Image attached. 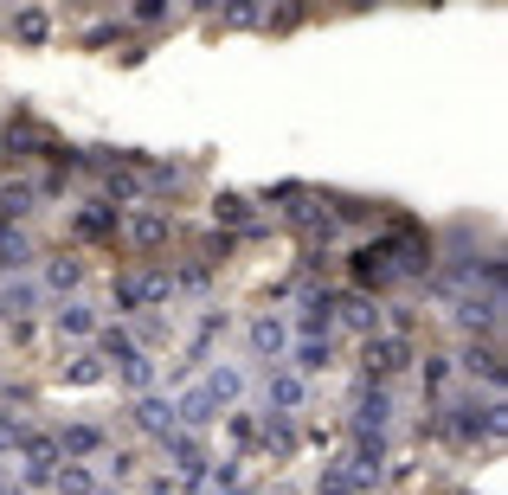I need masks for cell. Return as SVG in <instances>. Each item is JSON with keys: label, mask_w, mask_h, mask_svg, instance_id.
I'll return each instance as SVG.
<instances>
[{"label": "cell", "mask_w": 508, "mask_h": 495, "mask_svg": "<svg viewBox=\"0 0 508 495\" xmlns=\"http://www.w3.org/2000/svg\"><path fill=\"white\" fill-rule=\"evenodd\" d=\"M341 309H347V322H354V328H380V309H373L367 296H347Z\"/></svg>", "instance_id": "obj_14"}, {"label": "cell", "mask_w": 508, "mask_h": 495, "mask_svg": "<svg viewBox=\"0 0 508 495\" xmlns=\"http://www.w3.org/2000/svg\"><path fill=\"white\" fill-rule=\"evenodd\" d=\"M297 367H303V373H322V367H329V341H303V347H297Z\"/></svg>", "instance_id": "obj_15"}, {"label": "cell", "mask_w": 508, "mask_h": 495, "mask_svg": "<svg viewBox=\"0 0 508 495\" xmlns=\"http://www.w3.org/2000/svg\"><path fill=\"white\" fill-rule=\"evenodd\" d=\"M0 264H7V270L26 264V238H20V232H0Z\"/></svg>", "instance_id": "obj_18"}, {"label": "cell", "mask_w": 508, "mask_h": 495, "mask_svg": "<svg viewBox=\"0 0 508 495\" xmlns=\"http://www.w3.org/2000/svg\"><path fill=\"white\" fill-rule=\"evenodd\" d=\"M20 437H26V425H20V419H0V451H13Z\"/></svg>", "instance_id": "obj_25"}, {"label": "cell", "mask_w": 508, "mask_h": 495, "mask_svg": "<svg viewBox=\"0 0 508 495\" xmlns=\"http://www.w3.org/2000/svg\"><path fill=\"white\" fill-rule=\"evenodd\" d=\"M77 277H84V270H77V264H65V258L52 264V290H77Z\"/></svg>", "instance_id": "obj_23"}, {"label": "cell", "mask_w": 508, "mask_h": 495, "mask_svg": "<svg viewBox=\"0 0 508 495\" xmlns=\"http://www.w3.org/2000/svg\"><path fill=\"white\" fill-rule=\"evenodd\" d=\"M264 444H271V451H290V425H264Z\"/></svg>", "instance_id": "obj_28"}, {"label": "cell", "mask_w": 508, "mask_h": 495, "mask_svg": "<svg viewBox=\"0 0 508 495\" xmlns=\"http://www.w3.org/2000/svg\"><path fill=\"white\" fill-rule=\"evenodd\" d=\"M470 373H483V379H502V361H496V354L489 347H470V361H464Z\"/></svg>", "instance_id": "obj_19"}, {"label": "cell", "mask_w": 508, "mask_h": 495, "mask_svg": "<svg viewBox=\"0 0 508 495\" xmlns=\"http://www.w3.org/2000/svg\"><path fill=\"white\" fill-rule=\"evenodd\" d=\"M271 405L277 411H297L303 405V379L297 373H271Z\"/></svg>", "instance_id": "obj_6"}, {"label": "cell", "mask_w": 508, "mask_h": 495, "mask_svg": "<svg viewBox=\"0 0 508 495\" xmlns=\"http://www.w3.org/2000/svg\"><path fill=\"white\" fill-rule=\"evenodd\" d=\"M399 361H406V347H399V341H367V373H393Z\"/></svg>", "instance_id": "obj_9"}, {"label": "cell", "mask_w": 508, "mask_h": 495, "mask_svg": "<svg viewBox=\"0 0 508 495\" xmlns=\"http://www.w3.org/2000/svg\"><path fill=\"white\" fill-rule=\"evenodd\" d=\"M380 463H386L380 431H373V437H354V470H347V476H354V483H367V476H380Z\"/></svg>", "instance_id": "obj_3"}, {"label": "cell", "mask_w": 508, "mask_h": 495, "mask_svg": "<svg viewBox=\"0 0 508 495\" xmlns=\"http://www.w3.org/2000/svg\"><path fill=\"white\" fill-rule=\"evenodd\" d=\"M129 238H136V244H162L168 238V219L162 212H136V219H129Z\"/></svg>", "instance_id": "obj_8"}, {"label": "cell", "mask_w": 508, "mask_h": 495, "mask_svg": "<svg viewBox=\"0 0 508 495\" xmlns=\"http://www.w3.org/2000/svg\"><path fill=\"white\" fill-rule=\"evenodd\" d=\"M59 328L65 335H91V309H59Z\"/></svg>", "instance_id": "obj_22"}, {"label": "cell", "mask_w": 508, "mask_h": 495, "mask_svg": "<svg viewBox=\"0 0 508 495\" xmlns=\"http://www.w3.org/2000/svg\"><path fill=\"white\" fill-rule=\"evenodd\" d=\"M13 33H20V39H45V13H20Z\"/></svg>", "instance_id": "obj_24"}, {"label": "cell", "mask_w": 508, "mask_h": 495, "mask_svg": "<svg viewBox=\"0 0 508 495\" xmlns=\"http://www.w3.org/2000/svg\"><path fill=\"white\" fill-rule=\"evenodd\" d=\"M361 483L354 476H347V470H322V495H354Z\"/></svg>", "instance_id": "obj_21"}, {"label": "cell", "mask_w": 508, "mask_h": 495, "mask_svg": "<svg viewBox=\"0 0 508 495\" xmlns=\"http://www.w3.org/2000/svg\"><path fill=\"white\" fill-rule=\"evenodd\" d=\"M251 347H258V354H271V361H277V354L290 347V328H283L277 315H258V322H251Z\"/></svg>", "instance_id": "obj_4"}, {"label": "cell", "mask_w": 508, "mask_h": 495, "mask_svg": "<svg viewBox=\"0 0 508 495\" xmlns=\"http://www.w3.org/2000/svg\"><path fill=\"white\" fill-rule=\"evenodd\" d=\"M0 495H13V489H7V483H0Z\"/></svg>", "instance_id": "obj_29"}, {"label": "cell", "mask_w": 508, "mask_h": 495, "mask_svg": "<svg viewBox=\"0 0 508 495\" xmlns=\"http://www.w3.org/2000/svg\"><path fill=\"white\" fill-rule=\"evenodd\" d=\"M226 495H245V489H226Z\"/></svg>", "instance_id": "obj_30"}, {"label": "cell", "mask_w": 508, "mask_h": 495, "mask_svg": "<svg viewBox=\"0 0 508 495\" xmlns=\"http://www.w3.org/2000/svg\"><path fill=\"white\" fill-rule=\"evenodd\" d=\"M77 232H91V238L110 232V212H84V219H77Z\"/></svg>", "instance_id": "obj_26"}, {"label": "cell", "mask_w": 508, "mask_h": 495, "mask_svg": "<svg viewBox=\"0 0 508 495\" xmlns=\"http://www.w3.org/2000/svg\"><path fill=\"white\" fill-rule=\"evenodd\" d=\"M200 393H206V405H232V399H238V373H232V367L206 373V387H200Z\"/></svg>", "instance_id": "obj_7"}, {"label": "cell", "mask_w": 508, "mask_h": 495, "mask_svg": "<svg viewBox=\"0 0 508 495\" xmlns=\"http://www.w3.org/2000/svg\"><path fill=\"white\" fill-rule=\"evenodd\" d=\"M386 411H393V405H386V393H367V399H361V425L380 431V425H386Z\"/></svg>", "instance_id": "obj_17"}, {"label": "cell", "mask_w": 508, "mask_h": 495, "mask_svg": "<svg viewBox=\"0 0 508 495\" xmlns=\"http://www.w3.org/2000/svg\"><path fill=\"white\" fill-rule=\"evenodd\" d=\"M52 444H59L65 457H97V451H103V431H97V425H71L65 437H52Z\"/></svg>", "instance_id": "obj_5"}, {"label": "cell", "mask_w": 508, "mask_h": 495, "mask_svg": "<svg viewBox=\"0 0 508 495\" xmlns=\"http://www.w3.org/2000/svg\"><path fill=\"white\" fill-rule=\"evenodd\" d=\"M464 322H470V328H496V296H483V302L470 296V302H464Z\"/></svg>", "instance_id": "obj_16"}, {"label": "cell", "mask_w": 508, "mask_h": 495, "mask_svg": "<svg viewBox=\"0 0 508 495\" xmlns=\"http://www.w3.org/2000/svg\"><path fill=\"white\" fill-rule=\"evenodd\" d=\"M26 206H33V187H26V180H7V187H0V212H26Z\"/></svg>", "instance_id": "obj_13"}, {"label": "cell", "mask_w": 508, "mask_h": 495, "mask_svg": "<svg viewBox=\"0 0 508 495\" xmlns=\"http://www.w3.org/2000/svg\"><path fill=\"white\" fill-rule=\"evenodd\" d=\"M136 425H142V431H155V437H174V431H180L174 399H148V393H142V399H136Z\"/></svg>", "instance_id": "obj_1"}, {"label": "cell", "mask_w": 508, "mask_h": 495, "mask_svg": "<svg viewBox=\"0 0 508 495\" xmlns=\"http://www.w3.org/2000/svg\"><path fill=\"white\" fill-rule=\"evenodd\" d=\"M212 219H226V226H251V206L238 194H226V200H212Z\"/></svg>", "instance_id": "obj_12"}, {"label": "cell", "mask_w": 508, "mask_h": 495, "mask_svg": "<svg viewBox=\"0 0 508 495\" xmlns=\"http://www.w3.org/2000/svg\"><path fill=\"white\" fill-rule=\"evenodd\" d=\"M148 379H155V361H148V354H136V347H129V354H123V387H136V393H142Z\"/></svg>", "instance_id": "obj_11"}, {"label": "cell", "mask_w": 508, "mask_h": 495, "mask_svg": "<svg viewBox=\"0 0 508 495\" xmlns=\"http://www.w3.org/2000/svg\"><path fill=\"white\" fill-rule=\"evenodd\" d=\"M303 328H309V335H322V328H329V296H309V315H303Z\"/></svg>", "instance_id": "obj_20"}, {"label": "cell", "mask_w": 508, "mask_h": 495, "mask_svg": "<svg viewBox=\"0 0 508 495\" xmlns=\"http://www.w3.org/2000/svg\"><path fill=\"white\" fill-rule=\"evenodd\" d=\"M52 483H59V495H97V483H91L84 463H65V470L52 476Z\"/></svg>", "instance_id": "obj_10"}, {"label": "cell", "mask_w": 508, "mask_h": 495, "mask_svg": "<svg viewBox=\"0 0 508 495\" xmlns=\"http://www.w3.org/2000/svg\"><path fill=\"white\" fill-rule=\"evenodd\" d=\"M97 373H103V367L91 361V354H84V361H77V367H71V379H77V387H91V379H97Z\"/></svg>", "instance_id": "obj_27"}, {"label": "cell", "mask_w": 508, "mask_h": 495, "mask_svg": "<svg viewBox=\"0 0 508 495\" xmlns=\"http://www.w3.org/2000/svg\"><path fill=\"white\" fill-rule=\"evenodd\" d=\"M168 296V277H123L116 283V302L123 309H142V302H162Z\"/></svg>", "instance_id": "obj_2"}]
</instances>
